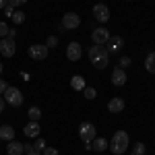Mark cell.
<instances>
[{
    "mask_svg": "<svg viewBox=\"0 0 155 155\" xmlns=\"http://www.w3.org/2000/svg\"><path fill=\"white\" fill-rule=\"evenodd\" d=\"M89 60H91V64L99 68V71H104L107 64H110V54H107V50L104 46H91L89 48Z\"/></svg>",
    "mask_w": 155,
    "mask_h": 155,
    "instance_id": "obj_1",
    "label": "cell"
},
{
    "mask_svg": "<svg viewBox=\"0 0 155 155\" xmlns=\"http://www.w3.org/2000/svg\"><path fill=\"white\" fill-rule=\"evenodd\" d=\"M128 145H130L128 134H126L124 130H116L114 137H112V141H110V145H107V149H110L114 155H122L126 149H128Z\"/></svg>",
    "mask_w": 155,
    "mask_h": 155,
    "instance_id": "obj_2",
    "label": "cell"
},
{
    "mask_svg": "<svg viewBox=\"0 0 155 155\" xmlns=\"http://www.w3.org/2000/svg\"><path fill=\"white\" fill-rule=\"evenodd\" d=\"M4 97V101L12 107H19L23 104V93H21V89H17V87H6V91L2 93Z\"/></svg>",
    "mask_w": 155,
    "mask_h": 155,
    "instance_id": "obj_3",
    "label": "cell"
},
{
    "mask_svg": "<svg viewBox=\"0 0 155 155\" xmlns=\"http://www.w3.org/2000/svg\"><path fill=\"white\" fill-rule=\"evenodd\" d=\"M79 137H81L83 143H91L97 137V128L91 122H81V126H79Z\"/></svg>",
    "mask_w": 155,
    "mask_h": 155,
    "instance_id": "obj_4",
    "label": "cell"
},
{
    "mask_svg": "<svg viewBox=\"0 0 155 155\" xmlns=\"http://www.w3.org/2000/svg\"><path fill=\"white\" fill-rule=\"evenodd\" d=\"M15 52H17L15 39H12V37H2V39H0V54H2L4 58H11V56H15Z\"/></svg>",
    "mask_w": 155,
    "mask_h": 155,
    "instance_id": "obj_5",
    "label": "cell"
},
{
    "mask_svg": "<svg viewBox=\"0 0 155 155\" xmlns=\"http://www.w3.org/2000/svg\"><path fill=\"white\" fill-rule=\"evenodd\" d=\"M27 54L33 60H46L48 58V46L46 44H33V46H29Z\"/></svg>",
    "mask_w": 155,
    "mask_h": 155,
    "instance_id": "obj_6",
    "label": "cell"
},
{
    "mask_svg": "<svg viewBox=\"0 0 155 155\" xmlns=\"http://www.w3.org/2000/svg\"><path fill=\"white\" fill-rule=\"evenodd\" d=\"M81 25V17L77 15V12H66L64 17H62V27H64V31H72V29H77Z\"/></svg>",
    "mask_w": 155,
    "mask_h": 155,
    "instance_id": "obj_7",
    "label": "cell"
},
{
    "mask_svg": "<svg viewBox=\"0 0 155 155\" xmlns=\"http://www.w3.org/2000/svg\"><path fill=\"white\" fill-rule=\"evenodd\" d=\"M110 37H112V35H110V31L104 29V27H97V29H93V33H91V39H93L95 46H106Z\"/></svg>",
    "mask_w": 155,
    "mask_h": 155,
    "instance_id": "obj_8",
    "label": "cell"
},
{
    "mask_svg": "<svg viewBox=\"0 0 155 155\" xmlns=\"http://www.w3.org/2000/svg\"><path fill=\"white\" fill-rule=\"evenodd\" d=\"M83 56V50H81V44L79 41H71L68 46H66V58L71 60V62H77V60Z\"/></svg>",
    "mask_w": 155,
    "mask_h": 155,
    "instance_id": "obj_9",
    "label": "cell"
},
{
    "mask_svg": "<svg viewBox=\"0 0 155 155\" xmlns=\"http://www.w3.org/2000/svg\"><path fill=\"white\" fill-rule=\"evenodd\" d=\"M93 17H95L99 23H107V21H110V8H107L106 4L99 2V4L93 6Z\"/></svg>",
    "mask_w": 155,
    "mask_h": 155,
    "instance_id": "obj_10",
    "label": "cell"
},
{
    "mask_svg": "<svg viewBox=\"0 0 155 155\" xmlns=\"http://www.w3.org/2000/svg\"><path fill=\"white\" fill-rule=\"evenodd\" d=\"M107 54H118L120 50L124 48V39H122V37L120 35H114V37H110V39H107Z\"/></svg>",
    "mask_w": 155,
    "mask_h": 155,
    "instance_id": "obj_11",
    "label": "cell"
},
{
    "mask_svg": "<svg viewBox=\"0 0 155 155\" xmlns=\"http://www.w3.org/2000/svg\"><path fill=\"white\" fill-rule=\"evenodd\" d=\"M112 83L116 85V87L126 85V71H124V68H120V66H116L114 72H112Z\"/></svg>",
    "mask_w": 155,
    "mask_h": 155,
    "instance_id": "obj_12",
    "label": "cell"
},
{
    "mask_svg": "<svg viewBox=\"0 0 155 155\" xmlns=\"http://www.w3.org/2000/svg\"><path fill=\"white\" fill-rule=\"evenodd\" d=\"M23 132L29 137V139H37V137H39V132H41V126H39L37 122H33V120H29V122H27V126L23 128Z\"/></svg>",
    "mask_w": 155,
    "mask_h": 155,
    "instance_id": "obj_13",
    "label": "cell"
},
{
    "mask_svg": "<svg viewBox=\"0 0 155 155\" xmlns=\"http://www.w3.org/2000/svg\"><path fill=\"white\" fill-rule=\"evenodd\" d=\"M6 153L8 155H25V145L12 139V141H8V145H6Z\"/></svg>",
    "mask_w": 155,
    "mask_h": 155,
    "instance_id": "obj_14",
    "label": "cell"
},
{
    "mask_svg": "<svg viewBox=\"0 0 155 155\" xmlns=\"http://www.w3.org/2000/svg\"><path fill=\"white\" fill-rule=\"evenodd\" d=\"M122 110H124V99L114 97V99L107 101V112H112V114H120Z\"/></svg>",
    "mask_w": 155,
    "mask_h": 155,
    "instance_id": "obj_15",
    "label": "cell"
},
{
    "mask_svg": "<svg viewBox=\"0 0 155 155\" xmlns=\"http://www.w3.org/2000/svg\"><path fill=\"white\" fill-rule=\"evenodd\" d=\"M0 139H2V141H12V139H15V128L8 126V124L0 126Z\"/></svg>",
    "mask_w": 155,
    "mask_h": 155,
    "instance_id": "obj_16",
    "label": "cell"
},
{
    "mask_svg": "<svg viewBox=\"0 0 155 155\" xmlns=\"http://www.w3.org/2000/svg\"><path fill=\"white\" fill-rule=\"evenodd\" d=\"M71 87L74 89V91H83L87 85H85V79L81 77V74H74V77L71 79Z\"/></svg>",
    "mask_w": 155,
    "mask_h": 155,
    "instance_id": "obj_17",
    "label": "cell"
},
{
    "mask_svg": "<svg viewBox=\"0 0 155 155\" xmlns=\"http://www.w3.org/2000/svg\"><path fill=\"white\" fill-rule=\"evenodd\" d=\"M107 145H110V143H107L106 139H101V137H99V139L95 137V139L91 141V147H93V151H106Z\"/></svg>",
    "mask_w": 155,
    "mask_h": 155,
    "instance_id": "obj_18",
    "label": "cell"
},
{
    "mask_svg": "<svg viewBox=\"0 0 155 155\" xmlns=\"http://www.w3.org/2000/svg\"><path fill=\"white\" fill-rule=\"evenodd\" d=\"M145 68L151 72V74H155V52H149V54H147V58H145Z\"/></svg>",
    "mask_w": 155,
    "mask_h": 155,
    "instance_id": "obj_19",
    "label": "cell"
},
{
    "mask_svg": "<svg viewBox=\"0 0 155 155\" xmlns=\"http://www.w3.org/2000/svg\"><path fill=\"white\" fill-rule=\"evenodd\" d=\"M27 116H29V120H33V122H37V120L41 118V110L37 106H31L29 110H27Z\"/></svg>",
    "mask_w": 155,
    "mask_h": 155,
    "instance_id": "obj_20",
    "label": "cell"
},
{
    "mask_svg": "<svg viewBox=\"0 0 155 155\" xmlns=\"http://www.w3.org/2000/svg\"><path fill=\"white\" fill-rule=\"evenodd\" d=\"M11 19H12V23H15V25H21V23H25V12L17 8V11L12 12V17H11Z\"/></svg>",
    "mask_w": 155,
    "mask_h": 155,
    "instance_id": "obj_21",
    "label": "cell"
},
{
    "mask_svg": "<svg viewBox=\"0 0 155 155\" xmlns=\"http://www.w3.org/2000/svg\"><path fill=\"white\" fill-rule=\"evenodd\" d=\"M83 97L91 101V99H95V97H97V91L93 89V87H85V89H83Z\"/></svg>",
    "mask_w": 155,
    "mask_h": 155,
    "instance_id": "obj_22",
    "label": "cell"
},
{
    "mask_svg": "<svg viewBox=\"0 0 155 155\" xmlns=\"http://www.w3.org/2000/svg\"><path fill=\"white\" fill-rule=\"evenodd\" d=\"M145 153V145L143 143H134L132 145V155H143Z\"/></svg>",
    "mask_w": 155,
    "mask_h": 155,
    "instance_id": "obj_23",
    "label": "cell"
},
{
    "mask_svg": "<svg viewBox=\"0 0 155 155\" xmlns=\"http://www.w3.org/2000/svg\"><path fill=\"white\" fill-rule=\"evenodd\" d=\"M46 147H48V145H46L44 139H35V143H33V149H35V151H44Z\"/></svg>",
    "mask_w": 155,
    "mask_h": 155,
    "instance_id": "obj_24",
    "label": "cell"
},
{
    "mask_svg": "<svg viewBox=\"0 0 155 155\" xmlns=\"http://www.w3.org/2000/svg\"><path fill=\"white\" fill-rule=\"evenodd\" d=\"M6 4H8V6H12V8L17 11L19 6H23V4H27V0H6Z\"/></svg>",
    "mask_w": 155,
    "mask_h": 155,
    "instance_id": "obj_25",
    "label": "cell"
},
{
    "mask_svg": "<svg viewBox=\"0 0 155 155\" xmlns=\"http://www.w3.org/2000/svg\"><path fill=\"white\" fill-rule=\"evenodd\" d=\"M130 64H132V62H130V58H128V56H122V58L118 60V66H120V68H128Z\"/></svg>",
    "mask_w": 155,
    "mask_h": 155,
    "instance_id": "obj_26",
    "label": "cell"
},
{
    "mask_svg": "<svg viewBox=\"0 0 155 155\" xmlns=\"http://www.w3.org/2000/svg\"><path fill=\"white\" fill-rule=\"evenodd\" d=\"M46 46H48V48H56V46H58V37H56V35H50L48 39H46Z\"/></svg>",
    "mask_w": 155,
    "mask_h": 155,
    "instance_id": "obj_27",
    "label": "cell"
},
{
    "mask_svg": "<svg viewBox=\"0 0 155 155\" xmlns=\"http://www.w3.org/2000/svg\"><path fill=\"white\" fill-rule=\"evenodd\" d=\"M6 35H8V25L4 23V21H0V39L6 37Z\"/></svg>",
    "mask_w": 155,
    "mask_h": 155,
    "instance_id": "obj_28",
    "label": "cell"
},
{
    "mask_svg": "<svg viewBox=\"0 0 155 155\" xmlns=\"http://www.w3.org/2000/svg\"><path fill=\"white\" fill-rule=\"evenodd\" d=\"M25 155H41V151H35L33 145H25Z\"/></svg>",
    "mask_w": 155,
    "mask_h": 155,
    "instance_id": "obj_29",
    "label": "cell"
},
{
    "mask_svg": "<svg viewBox=\"0 0 155 155\" xmlns=\"http://www.w3.org/2000/svg\"><path fill=\"white\" fill-rule=\"evenodd\" d=\"M41 155H58V149H54V147H46V149L41 151Z\"/></svg>",
    "mask_w": 155,
    "mask_h": 155,
    "instance_id": "obj_30",
    "label": "cell"
},
{
    "mask_svg": "<svg viewBox=\"0 0 155 155\" xmlns=\"http://www.w3.org/2000/svg\"><path fill=\"white\" fill-rule=\"evenodd\" d=\"M2 11H4V15H6V17H12V12H15V8H12V6H8V4H6V6H4V8H2Z\"/></svg>",
    "mask_w": 155,
    "mask_h": 155,
    "instance_id": "obj_31",
    "label": "cell"
},
{
    "mask_svg": "<svg viewBox=\"0 0 155 155\" xmlns=\"http://www.w3.org/2000/svg\"><path fill=\"white\" fill-rule=\"evenodd\" d=\"M6 87H8V85H6V81H4V79H0V95L6 91Z\"/></svg>",
    "mask_w": 155,
    "mask_h": 155,
    "instance_id": "obj_32",
    "label": "cell"
},
{
    "mask_svg": "<svg viewBox=\"0 0 155 155\" xmlns=\"http://www.w3.org/2000/svg\"><path fill=\"white\" fill-rule=\"evenodd\" d=\"M4 106H6V101H4V97L0 95V114H2V112H4Z\"/></svg>",
    "mask_w": 155,
    "mask_h": 155,
    "instance_id": "obj_33",
    "label": "cell"
},
{
    "mask_svg": "<svg viewBox=\"0 0 155 155\" xmlns=\"http://www.w3.org/2000/svg\"><path fill=\"white\" fill-rule=\"evenodd\" d=\"M6 37H12V39H15V37H17V29H8V35Z\"/></svg>",
    "mask_w": 155,
    "mask_h": 155,
    "instance_id": "obj_34",
    "label": "cell"
},
{
    "mask_svg": "<svg viewBox=\"0 0 155 155\" xmlns=\"http://www.w3.org/2000/svg\"><path fill=\"white\" fill-rule=\"evenodd\" d=\"M4 6H6V0H0V11H2Z\"/></svg>",
    "mask_w": 155,
    "mask_h": 155,
    "instance_id": "obj_35",
    "label": "cell"
},
{
    "mask_svg": "<svg viewBox=\"0 0 155 155\" xmlns=\"http://www.w3.org/2000/svg\"><path fill=\"white\" fill-rule=\"evenodd\" d=\"M2 71H4V66H2V62H0V74H2Z\"/></svg>",
    "mask_w": 155,
    "mask_h": 155,
    "instance_id": "obj_36",
    "label": "cell"
},
{
    "mask_svg": "<svg viewBox=\"0 0 155 155\" xmlns=\"http://www.w3.org/2000/svg\"><path fill=\"white\" fill-rule=\"evenodd\" d=\"M0 141H2V139H0Z\"/></svg>",
    "mask_w": 155,
    "mask_h": 155,
    "instance_id": "obj_37",
    "label": "cell"
},
{
    "mask_svg": "<svg viewBox=\"0 0 155 155\" xmlns=\"http://www.w3.org/2000/svg\"><path fill=\"white\" fill-rule=\"evenodd\" d=\"M143 155H145V153H143Z\"/></svg>",
    "mask_w": 155,
    "mask_h": 155,
    "instance_id": "obj_38",
    "label": "cell"
}]
</instances>
